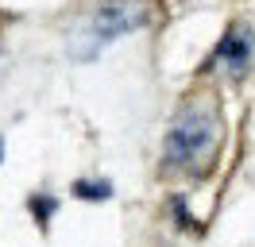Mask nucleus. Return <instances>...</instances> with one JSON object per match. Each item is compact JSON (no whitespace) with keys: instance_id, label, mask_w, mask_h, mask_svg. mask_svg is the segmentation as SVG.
I'll return each instance as SVG.
<instances>
[{"instance_id":"obj_5","label":"nucleus","mask_w":255,"mask_h":247,"mask_svg":"<svg viewBox=\"0 0 255 247\" xmlns=\"http://www.w3.org/2000/svg\"><path fill=\"white\" fill-rule=\"evenodd\" d=\"M54 209H58V201H54V197H47V193H35V197H31V213L39 216L43 224L50 220V213H54Z\"/></svg>"},{"instance_id":"obj_6","label":"nucleus","mask_w":255,"mask_h":247,"mask_svg":"<svg viewBox=\"0 0 255 247\" xmlns=\"http://www.w3.org/2000/svg\"><path fill=\"white\" fill-rule=\"evenodd\" d=\"M0 158H4V139H0Z\"/></svg>"},{"instance_id":"obj_3","label":"nucleus","mask_w":255,"mask_h":247,"mask_svg":"<svg viewBox=\"0 0 255 247\" xmlns=\"http://www.w3.org/2000/svg\"><path fill=\"white\" fill-rule=\"evenodd\" d=\"M252 58H255V31L244 27V23H232V27L221 35L217 50H213L217 74H224L228 81H240V77L252 70Z\"/></svg>"},{"instance_id":"obj_4","label":"nucleus","mask_w":255,"mask_h":247,"mask_svg":"<svg viewBox=\"0 0 255 247\" xmlns=\"http://www.w3.org/2000/svg\"><path fill=\"white\" fill-rule=\"evenodd\" d=\"M74 197H81V201H109L112 197V185L101 178V182H74Z\"/></svg>"},{"instance_id":"obj_1","label":"nucleus","mask_w":255,"mask_h":247,"mask_svg":"<svg viewBox=\"0 0 255 247\" xmlns=\"http://www.w3.org/2000/svg\"><path fill=\"white\" fill-rule=\"evenodd\" d=\"M221 139H224V120H221L217 101L197 97L178 112L170 131H166V143H162L166 166L186 174V178H205L217 162Z\"/></svg>"},{"instance_id":"obj_2","label":"nucleus","mask_w":255,"mask_h":247,"mask_svg":"<svg viewBox=\"0 0 255 247\" xmlns=\"http://www.w3.org/2000/svg\"><path fill=\"white\" fill-rule=\"evenodd\" d=\"M151 15H155L151 12V0H101L93 12L78 23V31L70 35V54L81 58V62L97 58L116 39L147 27Z\"/></svg>"}]
</instances>
